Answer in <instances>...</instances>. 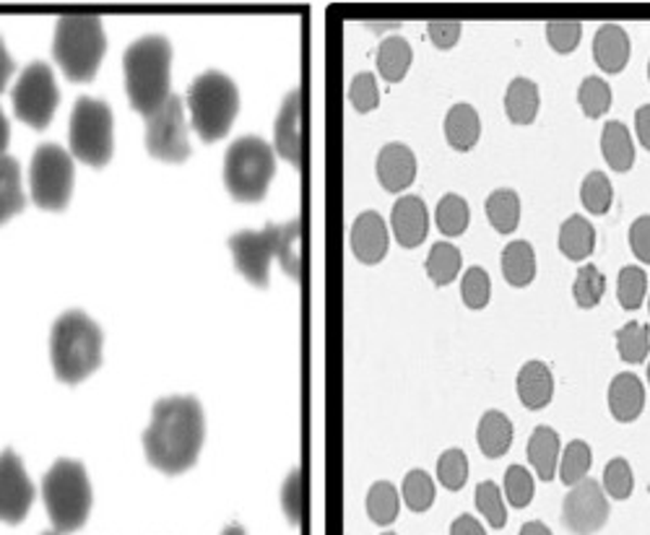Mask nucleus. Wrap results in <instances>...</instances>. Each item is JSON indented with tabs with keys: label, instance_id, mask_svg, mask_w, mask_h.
<instances>
[{
	"label": "nucleus",
	"instance_id": "1",
	"mask_svg": "<svg viewBox=\"0 0 650 535\" xmlns=\"http://www.w3.org/2000/svg\"><path fill=\"white\" fill-rule=\"evenodd\" d=\"M206 440V419L195 398L177 395L154 406L151 424L143 432V450L154 468L167 475H180L199 460Z\"/></svg>",
	"mask_w": 650,
	"mask_h": 535
},
{
	"label": "nucleus",
	"instance_id": "2",
	"mask_svg": "<svg viewBox=\"0 0 650 535\" xmlns=\"http://www.w3.org/2000/svg\"><path fill=\"white\" fill-rule=\"evenodd\" d=\"M123 68H126L128 99L133 110L141 112V115L151 117L173 97V91H169L173 44H169L167 37L146 35L136 39L126 50Z\"/></svg>",
	"mask_w": 650,
	"mask_h": 535
},
{
	"label": "nucleus",
	"instance_id": "3",
	"mask_svg": "<svg viewBox=\"0 0 650 535\" xmlns=\"http://www.w3.org/2000/svg\"><path fill=\"white\" fill-rule=\"evenodd\" d=\"M299 221L284 227H266L260 231H240L229 240L234 266L255 286H268V270L279 260L292 279H299Z\"/></svg>",
	"mask_w": 650,
	"mask_h": 535
},
{
	"label": "nucleus",
	"instance_id": "4",
	"mask_svg": "<svg viewBox=\"0 0 650 535\" xmlns=\"http://www.w3.org/2000/svg\"><path fill=\"white\" fill-rule=\"evenodd\" d=\"M50 359L55 378L65 385L87 380L102 365L100 326L81 309H71L58 317L50 335Z\"/></svg>",
	"mask_w": 650,
	"mask_h": 535
},
{
	"label": "nucleus",
	"instance_id": "5",
	"mask_svg": "<svg viewBox=\"0 0 650 535\" xmlns=\"http://www.w3.org/2000/svg\"><path fill=\"white\" fill-rule=\"evenodd\" d=\"M104 52H107V35L100 16H63L58 22L52 55L71 81H91L100 71Z\"/></svg>",
	"mask_w": 650,
	"mask_h": 535
},
{
	"label": "nucleus",
	"instance_id": "6",
	"mask_svg": "<svg viewBox=\"0 0 650 535\" xmlns=\"http://www.w3.org/2000/svg\"><path fill=\"white\" fill-rule=\"evenodd\" d=\"M42 499L55 533L81 531L91 510L87 468L76 460H58L42 479Z\"/></svg>",
	"mask_w": 650,
	"mask_h": 535
},
{
	"label": "nucleus",
	"instance_id": "7",
	"mask_svg": "<svg viewBox=\"0 0 650 535\" xmlns=\"http://www.w3.org/2000/svg\"><path fill=\"white\" fill-rule=\"evenodd\" d=\"M190 123L206 143L221 141L240 112V91L232 78L219 71H206L188 89Z\"/></svg>",
	"mask_w": 650,
	"mask_h": 535
},
{
	"label": "nucleus",
	"instance_id": "8",
	"mask_svg": "<svg viewBox=\"0 0 650 535\" xmlns=\"http://www.w3.org/2000/svg\"><path fill=\"white\" fill-rule=\"evenodd\" d=\"M276 175V151L258 136H242L225 156V182L229 195L240 203L266 198Z\"/></svg>",
	"mask_w": 650,
	"mask_h": 535
},
{
	"label": "nucleus",
	"instance_id": "9",
	"mask_svg": "<svg viewBox=\"0 0 650 535\" xmlns=\"http://www.w3.org/2000/svg\"><path fill=\"white\" fill-rule=\"evenodd\" d=\"M71 151L89 167H104L113 158V110L94 97H81L71 112Z\"/></svg>",
	"mask_w": 650,
	"mask_h": 535
},
{
	"label": "nucleus",
	"instance_id": "10",
	"mask_svg": "<svg viewBox=\"0 0 650 535\" xmlns=\"http://www.w3.org/2000/svg\"><path fill=\"white\" fill-rule=\"evenodd\" d=\"M74 158L58 143H42L31 156V198L39 208L63 211L74 193Z\"/></svg>",
	"mask_w": 650,
	"mask_h": 535
},
{
	"label": "nucleus",
	"instance_id": "11",
	"mask_svg": "<svg viewBox=\"0 0 650 535\" xmlns=\"http://www.w3.org/2000/svg\"><path fill=\"white\" fill-rule=\"evenodd\" d=\"M58 104H61V89H58L50 65H26L16 86H13V110H16L18 120L35 130H44L55 117Z\"/></svg>",
	"mask_w": 650,
	"mask_h": 535
},
{
	"label": "nucleus",
	"instance_id": "12",
	"mask_svg": "<svg viewBox=\"0 0 650 535\" xmlns=\"http://www.w3.org/2000/svg\"><path fill=\"white\" fill-rule=\"evenodd\" d=\"M146 149L151 156L162 158L167 164H180L190 156L186 104L173 94L160 112L146 117Z\"/></svg>",
	"mask_w": 650,
	"mask_h": 535
},
{
	"label": "nucleus",
	"instance_id": "13",
	"mask_svg": "<svg viewBox=\"0 0 650 535\" xmlns=\"http://www.w3.org/2000/svg\"><path fill=\"white\" fill-rule=\"evenodd\" d=\"M609 520V501L599 481L583 479L570 488L562 505V523L575 535L599 533Z\"/></svg>",
	"mask_w": 650,
	"mask_h": 535
},
{
	"label": "nucleus",
	"instance_id": "14",
	"mask_svg": "<svg viewBox=\"0 0 650 535\" xmlns=\"http://www.w3.org/2000/svg\"><path fill=\"white\" fill-rule=\"evenodd\" d=\"M35 497V484L26 475L22 458L13 450L0 453V523H24Z\"/></svg>",
	"mask_w": 650,
	"mask_h": 535
},
{
	"label": "nucleus",
	"instance_id": "15",
	"mask_svg": "<svg viewBox=\"0 0 650 535\" xmlns=\"http://www.w3.org/2000/svg\"><path fill=\"white\" fill-rule=\"evenodd\" d=\"M273 149L292 167H302V91L294 89L281 104L273 128Z\"/></svg>",
	"mask_w": 650,
	"mask_h": 535
},
{
	"label": "nucleus",
	"instance_id": "16",
	"mask_svg": "<svg viewBox=\"0 0 650 535\" xmlns=\"http://www.w3.org/2000/svg\"><path fill=\"white\" fill-rule=\"evenodd\" d=\"M388 227H385L383 216L375 211H365L357 216L352 227V253L357 255L359 263L365 266H375L388 255Z\"/></svg>",
	"mask_w": 650,
	"mask_h": 535
},
{
	"label": "nucleus",
	"instance_id": "17",
	"mask_svg": "<svg viewBox=\"0 0 650 535\" xmlns=\"http://www.w3.org/2000/svg\"><path fill=\"white\" fill-rule=\"evenodd\" d=\"M391 227L400 247L406 250L419 247V244L426 240V231H430V214H426L422 198L417 195L398 198L391 214Z\"/></svg>",
	"mask_w": 650,
	"mask_h": 535
},
{
	"label": "nucleus",
	"instance_id": "18",
	"mask_svg": "<svg viewBox=\"0 0 650 535\" xmlns=\"http://www.w3.org/2000/svg\"><path fill=\"white\" fill-rule=\"evenodd\" d=\"M378 180L388 193H400L417 180V156L406 143H388L378 154Z\"/></svg>",
	"mask_w": 650,
	"mask_h": 535
},
{
	"label": "nucleus",
	"instance_id": "19",
	"mask_svg": "<svg viewBox=\"0 0 650 535\" xmlns=\"http://www.w3.org/2000/svg\"><path fill=\"white\" fill-rule=\"evenodd\" d=\"M629 44L627 31L620 24H601L599 31L594 37V58L599 63L601 71L607 74H622L629 63Z\"/></svg>",
	"mask_w": 650,
	"mask_h": 535
},
{
	"label": "nucleus",
	"instance_id": "20",
	"mask_svg": "<svg viewBox=\"0 0 650 535\" xmlns=\"http://www.w3.org/2000/svg\"><path fill=\"white\" fill-rule=\"evenodd\" d=\"M642 408H646V387H642L638 374H616L612 385H609V411H612L614 419L622 421V424H629V421L638 419Z\"/></svg>",
	"mask_w": 650,
	"mask_h": 535
},
{
	"label": "nucleus",
	"instance_id": "21",
	"mask_svg": "<svg viewBox=\"0 0 650 535\" xmlns=\"http://www.w3.org/2000/svg\"><path fill=\"white\" fill-rule=\"evenodd\" d=\"M518 398L528 411H541L555 398V378L544 361H525L518 372Z\"/></svg>",
	"mask_w": 650,
	"mask_h": 535
},
{
	"label": "nucleus",
	"instance_id": "22",
	"mask_svg": "<svg viewBox=\"0 0 650 535\" xmlns=\"http://www.w3.org/2000/svg\"><path fill=\"white\" fill-rule=\"evenodd\" d=\"M445 138L456 151H471L482 138V120L471 104H453L445 117Z\"/></svg>",
	"mask_w": 650,
	"mask_h": 535
},
{
	"label": "nucleus",
	"instance_id": "23",
	"mask_svg": "<svg viewBox=\"0 0 650 535\" xmlns=\"http://www.w3.org/2000/svg\"><path fill=\"white\" fill-rule=\"evenodd\" d=\"M476 442L479 450L487 455L489 460L502 458L510 450V445H513V421L502 411H487L482 416V421H479Z\"/></svg>",
	"mask_w": 650,
	"mask_h": 535
},
{
	"label": "nucleus",
	"instance_id": "24",
	"mask_svg": "<svg viewBox=\"0 0 650 535\" xmlns=\"http://www.w3.org/2000/svg\"><path fill=\"white\" fill-rule=\"evenodd\" d=\"M528 462L541 481H551L560 468V437L551 426H536L528 440Z\"/></svg>",
	"mask_w": 650,
	"mask_h": 535
},
{
	"label": "nucleus",
	"instance_id": "25",
	"mask_svg": "<svg viewBox=\"0 0 650 535\" xmlns=\"http://www.w3.org/2000/svg\"><path fill=\"white\" fill-rule=\"evenodd\" d=\"M601 154L614 171H629L635 164V143L625 123H607L601 133Z\"/></svg>",
	"mask_w": 650,
	"mask_h": 535
},
{
	"label": "nucleus",
	"instance_id": "26",
	"mask_svg": "<svg viewBox=\"0 0 650 535\" xmlns=\"http://www.w3.org/2000/svg\"><path fill=\"white\" fill-rule=\"evenodd\" d=\"M26 198L22 190V169L13 156H0V227L22 214Z\"/></svg>",
	"mask_w": 650,
	"mask_h": 535
},
{
	"label": "nucleus",
	"instance_id": "27",
	"mask_svg": "<svg viewBox=\"0 0 650 535\" xmlns=\"http://www.w3.org/2000/svg\"><path fill=\"white\" fill-rule=\"evenodd\" d=\"M505 112L515 125L534 123L538 115V86L531 78H513L505 91Z\"/></svg>",
	"mask_w": 650,
	"mask_h": 535
},
{
	"label": "nucleus",
	"instance_id": "28",
	"mask_svg": "<svg viewBox=\"0 0 650 535\" xmlns=\"http://www.w3.org/2000/svg\"><path fill=\"white\" fill-rule=\"evenodd\" d=\"M560 250L568 260L583 263L596 250V229L583 216H570L560 227Z\"/></svg>",
	"mask_w": 650,
	"mask_h": 535
},
{
	"label": "nucleus",
	"instance_id": "29",
	"mask_svg": "<svg viewBox=\"0 0 650 535\" xmlns=\"http://www.w3.org/2000/svg\"><path fill=\"white\" fill-rule=\"evenodd\" d=\"M411 44L406 42L404 37L393 35L385 37L378 48V71L383 76V81L388 84H398L404 81V76L409 74L411 68Z\"/></svg>",
	"mask_w": 650,
	"mask_h": 535
},
{
	"label": "nucleus",
	"instance_id": "30",
	"mask_svg": "<svg viewBox=\"0 0 650 535\" xmlns=\"http://www.w3.org/2000/svg\"><path fill=\"white\" fill-rule=\"evenodd\" d=\"M502 276L515 289H525L536 279V253L528 242L518 240L505 247Z\"/></svg>",
	"mask_w": 650,
	"mask_h": 535
},
{
	"label": "nucleus",
	"instance_id": "31",
	"mask_svg": "<svg viewBox=\"0 0 650 535\" xmlns=\"http://www.w3.org/2000/svg\"><path fill=\"white\" fill-rule=\"evenodd\" d=\"M424 268L435 286H448V283L456 281L458 273H461V250L450 242L432 244Z\"/></svg>",
	"mask_w": 650,
	"mask_h": 535
},
{
	"label": "nucleus",
	"instance_id": "32",
	"mask_svg": "<svg viewBox=\"0 0 650 535\" xmlns=\"http://www.w3.org/2000/svg\"><path fill=\"white\" fill-rule=\"evenodd\" d=\"M487 216L492 227L500 234H513L518 224H521V198H518L515 190H495L487 198Z\"/></svg>",
	"mask_w": 650,
	"mask_h": 535
},
{
	"label": "nucleus",
	"instance_id": "33",
	"mask_svg": "<svg viewBox=\"0 0 650 535\" xmlns=\"http://www.w3.org/2000/svg\"><path fill=\"white\" fill-rule=\"evenodd\" d=\"M616 352L625 365H642L650 354V328L642 322H627L616 330Z\"/></svg>",
	"mask_w": 650,
	"mask_h": 535
},
{
	"label": "nucleus",
	"instance_id": "34",
	"mask_svg": "<svg viewBox=\"0 0 650 535\" xmlns=\"http://www.w3.org/2000/svg\"><path fill=\"white\" fill-rule=\"evenodd\" d=\"M435 221H437V229L443 231L445 237H461L463 231L469 229V221H471L469 203L456 193L443 195L437 203Z\"/></svg>",
	"mask_w": 650,
	"mask_h": 535
},
{
	"label": "nucleus",
	"instance_id": "35",
	"mask_svg": "<svg viewBox=\"0 0 650 535\" xmlns=\"http://www.w3.org/2000/svg\"><path fill=\"white\" fill-rule=\"evenodd\" d=\"M590 466H594V453H590V447L583 440H573L560 455V468H557V471H560L564 486H575L581 484L583 479H588Z\"/></svg>",
	"mask_w": 650,
	"mask_h": 535
},
{
	"label": "nucleus",
	"instance_id": "36",
	"mask_svg": "<svg viewBox=\"0 0 650 535\" xmlns=\"http://www.w3.org/2000/svg\"><path fill=\"white\" fill-rule=\"evenodd\" d=\"M400 497L396 486L391 481H378L372 484L370 494H367V514L372 518V523L378 525H391L398 518Z\"/></svg>",
	"mask_w": 650,
	"mask_h": 535
},
{
	"label": "nucleus",
	"instance_id": "37",
	"mask_svg": "<svg viewBox=\"0 0 650 535\" xmlns=\"http://www.w3.org/2000/svg\"><path fill=\"white\" fill-rule=\"evenodd\" d=\"M577 102H581L583 115L590 120H599L612 107V86L599 76L583 78L581 89H577Z\"/></svg>",
	"mask_w": 650,
	"mask_h": 535
},
{
	"label": "nucleus",
	"instance_id": "38",
	"mask_svg": "<svg viewBox=\"0 0 650 535\" xmlns=\"http://www.w3.org/2000/svg\"><path fill=\"white\" fill-rule=\"evenodd\" d=\"M607 294V279L596 266H583L577 270L575 283H573V300L581 309H594L599 307V302Z\"/></svg>",
	"mask_w": 650,
	"mask_h": 535
},
{
	"label": "nucleus",
	"instance_id": "39",
	"mask_svg": "<svg viewBox=\"0 0 650 535\" xmlns=\"http://www.w3.org/2000/svg\"><path fill=\"white\" fill-rule=\"evenodd\" d=\"M616 296H620V305L627 313L640 309L642 302L648 296V276L646 270L638 266H625L620 270V279H616Z\"/></svg>",
	"mask_w": 650,
	"mask_h": 535
},
{
	"label": "nucleus",
	"instance_id": "40",
	"mask_svg": "<svg viewBox=\"0 0 650 535\" xmlns=\"http://www.w3.org/2000/svg\"><path fill=\"white\" fill-rule=\"evenodd\" d=\"M612 182L603 171H590V175L583 180L581 184V201L583 206L588 208V214L594 216H603L609 208H612Z\"/></svg>",
	"mask_w": 650,
	"mask_h": 535
},
{
	"label": "nucleus",
	"instance_id": "41",
	"mask_svg": "<svg viewBox=\"0 0 650 535\" xmlns=\"http://www.w3.org/2000/svg\"><path fill=\"white\" fill-rule=\"evenodd\" d=\"M476 510L484 514V520H487L495 531H502V527L508 525L502 492L495 481H482V484L476 486Z\"/></svg>",
	"mask_w": 650,
	"mask_h": 535
},
{
	"label": "nucleus",
	"instance_id": "42",
	"mask_svg": "<svg viewBox=\"0 0 650 535\" xmlns=\"http://www.w3.org/2000/svg\"><path fill=\"white\" fill-rule=\"evenodd\" d=\"M437 481L448 492H458V488L466 486V481H469V458H466L463 450L453 447V450H445L439 455Z\"/></svg>",
	"mask_w": 650,
	"mask_h": 535
},
{
	"label": "nucleus",
	"instance_id": "43",
	"mask_svg": "<svg viewBox=\"0 0 650 535\" xmlns=\"http://www.w3.org/2000/svg\"><path fill=\"white\" fill-rule=\"evenodd\" d=\"M404 501L411 512H426L435 501V481L430 479V473L411 471L404 479Z\"/></svg>",
	"mask_w": 650,
	"mask_h": 535
},
{
	"label": "nucleus",
	"instance_id": "44",
	"mask_svg": "<svg viewBox=\"0 0 650 535\" xmlns=\"http://www.w3.org/2000/svg\"><path fill=\"white\" fill-rule=\"evenodd\" d=\"M461 300L469 309H484L492 300V281L484 268H469L461 281Z\"/></svg>",
	"mask_w": 650,
	"mask_h": 535
},
{
	"label": "nucleus",
	"instance_id": "45",
	"mask_svg": "<svg viewBox=\"0 0 650 535\" xmlns=\"http://www.w3.org/2000/svg\"><path fill=\"white\" fill-rule=\"evenodd\" d=\"M534 492H536L534 475H531L528 468L510 466L508 471H505V497H508V501L515 507V510L528 507L531 499H534Z\"/></svg>",
	"mask_w": 650,
	"mask_h": 535
},
{
	"label": "nucleus",
	"instance_id": "46",
	"mask_svg": "<svg viewBox=\"0 0 650 535\" xmlns=\"http://www.w3.org/2000/svg\"><path fill=\"white\" fill-rule=\"evenodd\" d=\"M603 488L616 501L629 499V494L635 488V475L625 458H614L607 462V468H603Z\"/></svg>",
	"mask_w": 650,
	"mask_h": 535
},
{
	"label": "nucleus",
	"instance_id": "47",
	"mask_svg": "<svg viewBox=\"0 0 650 535\" xmlns=\"http://www.w3.org/2000/svg\"><path fill=\"white\" fill-rule=\"evenodd\" d=\"M583 39L581 22H549L547 24V42L549 48L560 55H570Z\"/></svg>",
	"mask_w": 650,
	"mask_h": 535
},
{
	"label": "nucleus",
	"instance_id": "48",
	"mask_svg": "<svg viewBox=\"0 0 650 535\" xmlns=\"http://www.w3.org/2000/svg\"><path fill=\"white\" fill-rule=\"evenodd\" d=\"M349 102L357 112H372L380 104V91L378 81L372 74H359L354 76L349 86Z\"/></svg>",
	"mask_w": 650,
	"mask_h": 535
},
{
	"label": "nucleus",
	"instance_id": "49",
	"mask_svg": "<svg viewBox=\"0 0 650 535\" xmlns=\"http://www.w3.org/2000/svg\"><path fill=\"white\" fill-rule=\"evenodd\" d=\"M461 31H463V24L461 22H448V18H443V22L426 24V37L432 39V44H435L437 50L456 48L458 39H461Z\"/></svg>",
	"mask_w": 650,
	"mask_h": 535
},
{
	"label": "nucleus",
	"instance_id": "50",
	"mask_svg": "<svg viewBox=\"0 0 650 535\" xmlns=\"http://www.w3.org/2000/svg\"><path fill=\"white\" fill-rule=\"evenodd\" d=\"M281 505H284L286 518L297 525L302 520V475H299V471L289 473L284 492H281Z\"/></svg>",
	"mask_w": 650,
	"mask_h": 535
},
{
	"label": "nucleus",
	"instance_id": "51",
	"mask_svg": "<svg viewBox=\"0 0 650 535\" xmlns=\"http://www.w3.org/2000/svg\"><path fill=\"white\" fill-rule=\"evenodd\" d=\"M629 247L640 263L650 266V216H640L629 227Z\"/></svg>",
	"mask_w": 650,
	"mask_h": 535
},
{
	"label": "nucleus",
	"instance_id": "52",
	"mask_svg": "<svg viewBox=\"0 0 650 535\" xmlns=\"http://www.w3.org/2000/svg\"><path fill=\"white\" fill-rule=\"evenodd\" d=\"M635 133H638L642 147L650 151V104L635 112Z\"/></svg>",
	"mask_w": 650,
	"mask_h": 535
},
{
	"label": "nucleus",
	"instance_id": "53",
	"mask_svg": "<svg viewBox=\"0 0 650 535\" xmlns=\"http://www.w3.org/2000/svg\"><path fill=\"white\" fill-rule=\"evenodd\" d=\"M450 535H487V533H484V527L476 518H471V514H461V518L450 525Z\"/></svg>",
	"mask_w": 650,
	"mask_h": 535
},
{
	"label": "nucleus",
	"instance_id": "54",
	"mask_svg": "<svg viewBox=\"0 0 650 535\" xmlns=\"http://www.w3.org/2000/svg\"><path fill=\"white\" fill-rule=\"evenodd\" d=\"M13 71H16V63H13L9 50H5V42L0 39V94H3L5 86H9Z\"/></svg>",
	"mask_w": 650,
	"mask_h": 535
},
{
	"label": "nucleus",
	"instance_id": "55",
	"mask_svg": "<svg viewBox=\"0 0 650 535\" xmlns=\"http://www.w3.org/2000/svg\"><path fill=\"white\" fill-rule=\"evenodd\" d=\"M9 141H11V128H9V120H5L3 110H0V156H5Z\"/></svg>",
	"mask_w": 650,
	"mask_h": 535
},
{
	"label": "nucleus",
	"instance_id": "56",
	"mask_svg": "<svg viewBox=\"0 0 650 535\" xmlns=\"http://www.w3.org/2000/svg\"><path fill=\"white\" fill-rule=\"evenodd\" d=\"M518 535H551V531L544 523H536L534 520V523H525Z\"/></svg>",
	"mask_w": 650,
	"mask_h": 535
},
{
	"label": "nucleus",
	"instance_id": "57",
	"mask_svg": "<svg viewBox=\"0 0 650 535\" xmlns=\"http://www.w3.org/2000/svg\"><path fill=\"white\" fill-rule=\"evenodd\" d=\"M221 535H247V533H245V531H242V527H240V525H229V527H227V531H225V533H221Z\"/></svg>",
	"mask_w": 650,
	"mask_h": 535
},
{
	"label": "nucleus",
	"instance_id": "58",
	"mask_svg": "<svg viewBox=\"0 0 650 535\" xmlns=\"http://www.w3.org/2000/svg\"><path fill=\"white\" fill-rule=\"evenodd\" d=\"M42 535H61V533H55V531H52V533H42Z\"/></svg>",
	"mask_w": 650,
	"mask_h": 535
},
{
	"label": "nucleus",
	"instance_id": "59",
	"mask_svg": "<svg viewBox=\"0 0 650 535\" xmlns=\"http://www.w3.org/2000/svg\"><path fill=\"white\" fill-rule=\"evenodd\" d=\"M648 81H650V63H648Z\"/></svg>",
	"mask_w": 650,
	"mask_h": 535
},
{
	"label": "nucleus",
	"instance_id": "60",
	"mask_svg": "<svg viewBox=\"0 0 650 535\" xmlns=\"http://www.w3.org/2000/svg\"><path fill=\"white\" fill-rule=\"evenodd\" d=\"M648 382H650V365H648Z\"/></svg>",
	"mask_w": 650,
	"mask_h": 535
},
{
	"label": "nucleus",
	"instance_id": "61",
	"mask_svg": "<svg viewBox=\"0 0 650 535\" xmlns=\"http://www.w3.org/2000/svg\"><path fill=\"white\" fill-rule=\"evenodd\" d=\"M385 535H396V533H385Z\"/></svg>",
	"mask_w": 650,
	"mask_h": 535
},
{
	"label": "nucleus",
	"instance_id": "62",
	"mask_svg": "<svg viewBox=\"0 0 650 535\" xmlns=\"http://www.w3.org/2000/svg\"><path fill=\"white\" fill-rule=\"evenodd\" d=\"M648 307H650V300H648Z\"/></svg>",
	"mask_w": 650,
	"mask_h": 535
}]
</instances>
